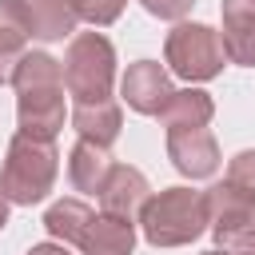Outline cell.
I'll list each match as a JSON object with an SVG mask.
<instances>
[{
	"label": "cell",
	"mask_w": 255,
	"mask_h": 255,
	"mask_svg": "<svg viewBox=\"0 0 255 255\" xmlns=\"http://www.w3.org/2000/svg\"><path fill=\"white\" fill-rule=\"evenodd\" d=\"M203 255H223V251H219V247H211V251H203Z\"/></svg>",
	"instance_id": "cell-25"
},
{
	"label": "cell",
	"mask_w": 255,
	"mask_h": 255,
	"mask_svg": "<svg viewBox=\"0 0 255 255\" xmlns=\"http://www.w3.org/2000/svg\"><path fill=\"white\" fill-rule=\"evenodd\" d=\"M147 199H151V183L131 163H116L112 175H108V183H104V191H100L104 211L108 215H120V219H135Z\"/></svg>",
	"instance_id": "cell-8"
},
{
	"label": "cell",
	"mask_w": 255,
	"mask_h": 255,
	"mask_svg": "<svg viewBox=\"0 0 255 255\" xmlns=\"http://www.w3.org/2000/svg\"><path fill=\"white\" fill-rule=\"evenodd\" d=\"M72 128L80 139H92L100 147H112L124 128V112L116 100H96V104H76L72 108Z\"/></svg>",
	"instance_id": "cell-10"
},
{
	"label": "cell",
	"mask_w": 255,
	"mask_h": 255,
	"mask_svg": "<svg viewBox=\"0 0 255 255\" xmlns=\"http://www.w3.org/2000/svg\"><path fill=\"white\" fill-rule=\"evenodd\" d=\"M56 171H60L56 139H36V135L16 131L8 139V155H4V167H0V195L8 203L32 207V203L48 199Z\"/></svg>",
	"instance_id": "cell-2"
},
{
	"label": "cell",
	"mask_w": 255,
	"mask_h": 255,
	"mask_svg": "<svg viewBox=\"0 0 255 255\" xmlns=\"http://www.w3.org/2000/svg\"><path fill=\"white\" fill-rule=\"evenodd\" d=\"M203 199H207V227H227V223H239V219L255 215V195H247L231 179L211 183L203 191Z\"/></svg>",
	"instance_id": "cell-15"
},
{
	"label": "cell",
	"mask_w": 255,
	"mask_h": 255,
	"mask_svg": "<svg viewBox=\"0 0 255 255\" xmlns=\"http://www.w3.org/2000/svg\"><path fill=\"white\" fill-rule=\"evenodd\" d=\"M120 96L139 116H163V108L175 96V88H171V76L155 60H135V64H128V72L120 80Z\"/></svg>",
	"instance_id": "cell-6"
},
{
	"label": "cell",
	"mask_w": 255,
	"mask_h": 255,
	"mask_svg": "<svg viewBox=\"0 0 255 255\" xmlns=\"http://www.w3.org/2000/svg\"><path fill=\"white\" fill-rule=\"evenodd\" d=\"M24 255H68V247H64V243H36V247H28Z\"/></svg>",
	"instance_id": "cell-23"
},
{
	"label": "cell",
	"mask_w": 255,
	"mask_h": 255,
	"mask_svg": "<svg viewBox=\"0 0 255 255\" xmlns=\"http://www.w3.org/2000/svg\"><path fill=\"white\" fill-rule=\"evenodd\" d=\"M28 4V24H32V36L52 44V40H64L76 32L80 24V12H76V0H24Z\"/></svg>",
	"instance_id": "cell-13"
},
{
	"label": "cell",
	"mask_w": 255,
	"mask_h": 255,
	"mask_svg": "<svg viewBox=\"0 0 255 255\" xmlns=\"http://www.w3.org/2000/svg\"><path fill=\"white\" fill-rule=\"evenodd\" d=\"M4 223H8V199L0 195V227H4Z\"/></svg>",
	"instance_id": "cell-24"
},
{
	"label": "cell",
	"mask_w": 255,
	"mask_h": 255,
	"mask_svg": "<svg viewBox=\"0 0 255 255\" xmlns=\"http://www.w3.org/2000/svg\"><path fill=\"white\" fill-rule=\"evenodd\" d=\"M96 219V211L84 203V199H56L48 211H44V227H48V235L56 239V243H76L80 247V239H84V231H88V223Z\"/></svg>",
	"instance_id": "cell-16"
},
{
	"label": "cell",
	"mask_w": 255,
	"mask_h": 255,
	"mask_svg": "<svg viewBox=\"0 0 255 255\" xmlns=\"http://www.w3.org/2000/svg\"><path fill=\"white\" fill-rule=\"evenodd\" d=\"M32 24L24 0H0V84H12L16 64L28 56Z\"/></svg>",
	"instance_id": "cell-9"
},
{
	"label": "cell",
	"mask_w": 255,
	"mask_h": 255,
	"mask_svg": "<svg viewBox=\"0 0 255 255\" xmlns=\"http://www.w3.org/2000/svg\"><path fill=\"white\" fill-rule=\"evenodd\" d=\"M131 247H135V223L108 211H100L80 239L84 255H131Z\"/></svg>",
	"instance_id": "cell-11"
},
{
	"label": "cell",
	"mask_w": 255,
	"mask_h": 255,
	"mask_svg": "<svg viewBox=\"0 0 255 255\" xmlns=\"http://www.w3.org/2000/svg\"><path fill=\"white\" fill-rule=\"evenodd\" d=\"M112 155L108 147L92 143V139H76L72 151H68V179L76 191H104L108 175H112Z\"/></svg>",
	"instance_id": "cell-12"
},
{
	"label": "cell",
	"mask_w": 255,
	"mask_h": 255,
	"mask_svg": "<svg viewBox=\"0 0 255 255\" xmlns=\"http://www.w3.org/2000/svg\"><path fill=\"white\" fill-rule=\"evenodd\" d=\"M64 84L76 104L112 100L116 84V48L104 32H76L64 52Z\"/></svg>",
	"instance_id": "cell-4"
},
{
	"label": "cell",
	"mask_w": 255,
	"mask_h": 255,
	"mask_svg": "<svg viewBox=\"0 0 255 255\" xmlns=\"http://www.w3.org/2000/svg\"><path fill=\"white\" fill-rule=\"evenodd\" d=\"M139 4H143L155 20H175V24H179V20L191 12V4H195V0H139Z\"/></svg>",
	"instance_id": "cell-21"
},
{
	"label": "cell",
	"mask_w": 255,
	"mask_h": 255,
	"mask_svg": "<svg viewBox=\"0 0 255 255\" xmlns=\"http://www.w3.org/2000/svg\"><path fill=\"white\" fill-rule=\"evenodd\" d=\"M227 179H231L235 187H243L247 195H255V151H251V147H243V151L231 155V163H227Z\"/></svg>",
	"instance_id": "cell-20"
},
{
	"label": "cell",
	"mask_w": 255,
	"mask_h": 255,
	"mask_svg": "<svg viewBox=\"0 0 255 255\" xmlns=\"http://www.w3.org/2000/svg\"><path fill=\"white\" fill-rule=\"evenodd\" d=\"M167 159L179 175L187 179H207L219 167V143L207 128H187V131H167Z\"/></svg>",
	"instance_id": "cell-7"
},
{
	"label": "cell",
	"mask_w": 255,
	"mask_h": 255,
	"mask_svg": "<svg viewBox=\"0 0 255 255\" xmlns=\"http://www.w3.org/2000/svg\"><path fill=\"white\" fill-rule=\"evenodd\" d=\"M211 116H215V100L203 88H183V92H175L167 100L159 120H163L167 131H187V128H207Z\"/></svg>",
	"instance_id": "cell-14"
},
{
	"label": "cell",
	"mask_w": 255,
	"mask_h": 255,
	"mask_svg": "<svg viewBox=\"0 0 255 255\" xmlns=\"http://www.w3.org/2000/svg\"><path fill=\"white\" fill-rule=\"evenodd\" d=\"M163 56L171 64L175 76L191 80V84H203V80H215L223 72V40L211 24H191V20H179L167 40H163Z\"/></svg>",
	"instance_id": "cell-5"
},
{
	"label": "cell",
	"mask_w": 255,
	"mask_h": 255,
	"mask_svg": "<svg viewBox=\"0 0 255 255\" xmlns=\"http://www.w3.org/2000/svg\"><path fill=\"white\" fill-rule=\"evenodd\" d=\"M211 235L223 255H255V215L227 223V227H211Z\"/></svg>",
	"instance_id": "cell-18"
},
{
	"label": "cell",
	"mask_w": 255,
	"mask_h": 255,
	"mask_svg": "<svg viewBox=\"0 0 255 255\" xmlns=\"http://www.w3.org/2000/svg\"><path fill=\"white\" fill-rule=\"evenodd\" d=\"M223 20L255 24V0H223Z\"/></svg>",
	"instance_id": "cell-22"
},
{
	"label": "cell",
	"mask_w": 255,
	"mask_h": 255,
	"mask_svg": "<svg viewBox=\"0 0 255 255\" xmlns=\"http://www.w3.org/2000/svg\"><path fill=\"white\" fill-rule=\"evenodd\" d=\"M124 4L128 0H76V12L92 28H108V24H116L124 16Z\"/></svg>",
	"instance_id": "cell-19"
},
{
	"label": "cell",
	"mask_w": 255,
	"mask_h": 255,
	"mask_svg": "<svg viewBox=\"0 0 255 255\" xmlns=\"http://www.w3.org/2000/svg\"><path fill=\"white\" fill-rule=\"evenodd\" d=\"M139 231L151 247H183L207 231V199L195 187H163L139 211Z\"/></svg>",
	"instance_id": "cell-3"
},
{
	"label": "cell",
	"mask_w": 255,
	"mask_h": 255,
	"mask_svg": "<svg viewBox=\"0 0 255 255\" xmlns=\"http://www.w3.org/2000/svg\"><path fill=\"white\" fill-rule=\"evenodd\" d=\"M223 52L231 64H243V68H255V24H243V20H223Z\"/></svg>",
	"instance_id": "cell-17"
},
{
	"label": "cell",
	"mask_w": 255,
	"mask_h": 255,
	"mask_svg": "<svg viewBox=\"0 0 255 255\" xmlns=\"http://www.w3.org/2000/svg\"><path fill=\"white\" fill-rule=\"evenodd\" d=\"M16 124L24 135L56 139L64 128V64L48 52H28L12 76Z\"/></svg>",
	"instance_id": "cell-1"
}]
</instances>
